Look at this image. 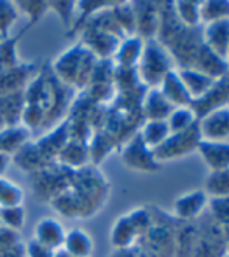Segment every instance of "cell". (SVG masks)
Listing matches in <instances>:
<instances>
[{"instance_id":"obj_1","label":"cell","mask_w":229,"mask_h":257,"mask_svg":"<svg viewBox=\"0 0 229 257\" xmlns=\"http://www.w3.org/2000/svg\"><path fill=\"white\" fill-rule=\"evenodd\" d=\"M108 195V183L95 165L75 170L69 187L58 193L50 206L67 218H87L98 212Z\"/></svg>"},{"instance_id":"obj_2","label":"cell","mask_w":229,"mask_h":257,"mask_svg":"<svg viewBox=\"0 0 229 257\" xmlns=\"http://www.w3.org/2000/svg\"><path fill=\"white\" fill-rule=\"evenodd\" d=\"M98 61L100 59L92 52L78 42L61 53L52 63L50 69L63 84L73 89L75 92H83Z\"/></svg>"},{"instance_id":"obj_3","label":"cell","mask_w":229,"mask_h":257,"mask_svg":"<svg viewBox=\"0 0 229 257\" xmlns=\"http://www.w3.org/2000/svg\"><path fill=\"white\" fill-rule=\"evenodd\" d=\"M30 176H32L33 192L36 193L38 198L50 203L52 198H55L66 187H69L73 176V170L64 167V165H61L58 162H52L47 167L38 170L36 173Z\"/></svg>"},{"instance_id":"obj_4","label":"cell","mask_w":229,"mask_h":257,"mask_svg":"<svg viewBox=\"0 0 229 257\" xmlns=\"http://www.w3.org/2000/svg\"><path fill=\"white\" fill-rule=\"evenodd\" d=\"M170 72L169 56L161 44L155 39H150L144 44V50L137 63V77L148 86H158L164 77Z\"/></svg>"},{"instance_id":"obj_5","label":"cell","mask_w":229,"mask_h":257,"mask_svg":"<svg viewBox=\"0 0 229 257\" xmlns=\"http://www.w3.org/2000/svg\"><path fill=\"white\" fill-rule=\"evenodd\" d=\"M201 142L200 130H198V122L184 130L181 133H172L158 148L153 150V156L156 162L169 161L179 156H186L195 148H198V144Z\"/></svg>"},{"instance_id":"obj_6","label":"cell","mask_w":229,"mask_h":257,"mask_svg":"<svg viewBox=\"0 0 229 257\" xmlns=\"http://www.w3.org/2000/svg\"><path fill=\"white\" fill-rule=\"evenodd\" d=\"M201 141L223 142L229 138V108L223 106L213 109L198 120Z\"/></svg>"},{"instance_id":"obj_7","label":"cell","mask_w":229,"mask_h":257,"mask_svg":"<svg viewBox=\"0 0 229 257\" xmlns=\"http://www.w3.org/2000/svg\"><path fill=\"white\" fill-rule=\"evenodd\" d=\"M122 158H124L127 167L133 170L153 172L159 169L158 162L155 161V156H153V151L142 142L139 134H136L131 141H128V144L124 148V153H122Z\"/></svg>"},{"instance_id":"obj_8","label":"cell","mask_w":229,"mask_h":257,"mask_svg":"<svg viewBox=\"0 0 229 257\" xmlns=\"http://www.w3.org/2000/svg\"><path fill=\"white\" fill-rule=\"evenodd\" d=\"M39 72V66L35 63H21L4 73H0V95L25 90L28 83L32 81Z\"/></svg>"},{"instance_id":"obj_9","label":"cell","mask_w":229,"mask_h":257,"mask_svg":"<svg viewBox=\"0 0 229 257\" xmlns=\"http://www.w3.org/2000/svg\"><path fill=\"white\" fill-rule=\"evenodd\" d=\"M64 237H66V229L56 218L45 217L35 224L33 238L39 241L41 245L50 248L52 251H58L63 248Z\"/></svg>"},{"instance_id":"obj_10","label":"cell","mask_w":229,"mask_h":257,"mask_svg":"<svg viewBox=\"0 0 229 257\" xmlns=\"http://www.w3.org/2000/svg\"><path fill=\"white\" fill-rule=\"evenodd\" d=\"M56 162L73 172L86 167V165H90L89 144L76 139H69L63 150L59 151Z\"/></svg>"},{"instance_id":"obj_11","label":"cell","mask_w":229,"mask_h":257,"mask_svg":"<svg viewBox=\"0 0 229 257\" xmlns=\"http://www.w3.org/2000/svg\"><path fill=\"white\" fill-rule=\"evenodd\" d=\"M204 42L212 53L226 61L229 49V18L207 24L204 28Z\"/></svg>"},{"instance_id":"obj_12","label":"cell","mask_w":229,"mask_h":257,"mask_svg":"<svg viewBox=\"0 0 229 257\" xmlns=\"http://www.w3.org/2000/svg\"><path fill=\"white\" fill-rule=\"evenodd\" d=\"M144 41L142 38L137 36H127L120 41L119 47L114 53L112 63L117 67H127V69H134L137 66L144 50Z\"/></svg>"},{"instance_id":"obj_13","label":"cell","mask_w":229,"mask_h":257,"mask_svg":"<svg viewBox=\"0 0 229 257\" xmlns=\"http://www.w3.org/2000/svg\"><path fill=\"white\" fill-rule=\"evenodd\" d=\"M198 151L207 164L210 172H218L229 169V144L201 141L198 144Z\"/></svg>"},{"instance_id":"obj_14","label":"cell","mask_w":229,"mask_h":257,"mask_svg":"<svg viewBox=\"0 0 229 257\" xmlns=\"http://www.w3.org/2000/svg\"><path fill=\"white\" fill-rule=\"evenodd\" d=\"M161 92L165 97V100L169 101L172 106L178 108H187L192 104V98L189 92L186 90L184 84H182L179 75L173 70H170L165 75L164 80L161 81Z\"/></svg>"},{"instance_id":"obj_15","label":"cell","mask_w":229,"mask_h":257,"mask_svg":"<svg viewBox=\"0 0 229 257\" xmlns=\"http://www.w3.org/2000/svg\"><path fill=\"white\" fill-rule=\"evenodd\" d=\"M63 251H66L70 257H92L94 254V241L84 229L73 228L66 231Z\"/></svg>"},{"instance_id":"obj_16","label":"cell","mask_w":229,"mask_h":257,"mask_svg":"<svg viewBox=\"0 0 229 257\" xmlns=\"http://www.w3.org/2000/svg\"><path fill=\"white\" fill-rule=\"evenodd\" d=\"M178 75H179L182 84H184L186 90L189 92L192 101L206 95L209 92V89L217 81L196 69H182Z\"/></svg>"},{"instance_id":"obj_17","label":"cell","mask_w":229,"mask_h":257,"mask_svg":"<svg viewBox=\"0 0 229 257\" xmlns=\"http://www.w3.org/2000/svg\"><path fill=\"white\" fill-rule=\"evenodd\" d=\"M24 106H25L24 90L0 95V117H2L5 126L21 125V115H22Z\"/></svg>"},{"instance_id":"obj_18","label":"cell","mask_w":229,"mask_h":257,"mask_svg":"<svg viewBox=\"0 0 229 257\" xmlns=\"http://www.w3.org/2000/svg\"><path fill=\"white\" fill-rule=\"evenodd\" d=\"M173 106L165 100L159 89L153 87L144 95V114L147 120H167Z\"/></svg>"},{"instance_id":"obj_19","label":"cell","mask_w":229,"mask_h":257,"mask_svg":"<svg viewBox=\"0 0 229 257\" xmlns=\"http://www.w3.org/2000/svg\"><path fill=\"white\" fill-rule=\"evenodd\" d=\"M207 198L203 190L190 192L179 196L175 201V212L181 218H193L206 207Z\"/></svg>"},{"instance_id":"obj_20","label":"cell","mask_w":229,"mask_h":257,"mask_svg":"<svg viewBox=\"0 0 229 257\" xmlns=\"http://www.w3.org/2000/svg\"><path fill=\"white\" fill-rule=\"evenodd\" d=\"M28 141H30V131L22 125L5 126L0 131V153H7L13 156Z\"/></svg>"},{"instance_id":"obj_21","label":"cell","mask_w":229,"mask_h":257,"mask_svg":"<svg viewBox=\"0 0 229 257\" xmlns=\"http://www.w3.org/2000/svg\"><path fill=\"white\" fill-rule=\"evenodd\" d=\"M142 142L153 151L170 136V128L167 120H147L142 131L139 133Z\"/></svg>"},{"instance_id":"obj_22","label":"cell","mask_w":229,"mask_h":257,"mask_svg":"<svg viewBox=\"0 0 229 257\" xmlns=\"http://www.w3.org/2000/svg\"><path fill=\"white\" fill-rule=\"evenodd\" d=\"M27 30H28V27L24 30V32H27ZM24 32L16 35L14 38L0 41V73H4V72L21 64L19 56H18V42H19L21 36L24 35Z\"/></svg>"},{"instance_id":"obj_23","label":"cell","mask_w":229,"mask_h":257,"mask_svg":"<svg viewBox=\"0 0 229 257\" xmlns=\"http://www.w3.org/2000/svg\"><path fill=\"white\" fill-rule=\"evenodd\" d=\"M24 203V190L21 186L13 183L8 178L0 176V209L21 206Z\"/></svg>"},{"instance_id":"obj_24","label":"cell","mask_w":229,"mask_h":257,"mask_svg":"<svg viewBox=\"0 0 229 257\" xmlns=\"http://www.w3.org/2000/svg\"><path fill=\"white\" fill-rule=\"evenodd\" d=\"M24 224H25L24 204L0 209V226H2L4 229L11 231V232H18L24 228Z\"/></svg>"},{"instance_id":"obj_25","label":"cell","mask_w":229,"mask_h":257,"mask_svg":"<svg viewBox=\"0 0 229 257\" xmlns=\"http://www.w3.org/2000/svg\"><path fill=\"white\" fill-rule=\"evenodd\" d=\"M21 16L28 19V28L36 25L45 14L49 13V2H39V0H27V2H14Z\"/></svg>"},{"instance_id":"obj_26","label":"cell","mask_w":229,"mask_h":257,"mask_svg":"<svg viewBox=\"0 0 229 257\" xmlns=\"http://www.w3.org/2000/svg\"><path fill=\"white\" fill-rule=\"evenodd\" d=\"M19 11L14 2L8 0H0V41L11 38L13 25L19 19Z\"/></svg>"},{"instance_id":"obj_27","label":"cell","mask_w":229,"mask_h":257,"mask_svg":"<svg viewBox=\"0 0 229 257\" xmlns=\"http://www.w3.org/2000/svg\"><path fill=\"white\" fill-rule=\"evenodd\" d=\"M196 122H198V117L190 106L176 108L175 111H172L169 118H167V123H169V128H170V134L184 131L190 126H193Z\"/></svg>"},{"instance_id":"obj_28","label":"cell","mask_w":229,"mask_h":257,"mask_svg":"<svg viewBox=\"0 0 229 257\" xmlns=\"http://www.w3.org/2000/svg\"><path fill=\"white\" fill-rule=\"evenodd\" d=\"M207 193L212 195V198H224L229 196V169L210 172L206 181Z\"/></svg>"},{"instance_id":"obj_29","label":"cell","mask_w":229,"mask_h":257,"mask_svg":"<svg viewBox=\"0 0 229 257\" xmlns=\"http://www.w3.org/2000/svg\"><path fill=\"white\" fill-rule=\"evenodd\" d=\"M200 18L206 24L229 18V2H203L200 4Z\"/></svg>"},{"instance_id":"obj_30","label":"cell","mask_w":229,"mask_h":257,"mask_svg":"<svg viewBox=\"0 0 229 257\" xmlns=\"http://www.w3.org/2000/svg\"><path fill=\"white\" fill-rule=\"evenodd\" d=\"M176 16L182 21L187 28H193L195 25L200 24V4L195 2H176L175 5Z\"/></svg>"},{"instance_id":"obj_31","label":"cell","mask_w":229,"mask_h":257,"mask_svg":"<svg viewBox=\"0 0 229 257\" xmlns=\"http://www.w3.org/2000/svg\"><path fill=\"white\" fill-rule=\"evenodd\" d=\"M49 11L55 13L61 24L72 30L76 19V2H49Z\"/></svg>"},{"instance_id":"obj_32","label":"cell","mask_w":229,"mask_h":257,"mask_svg":"<svg viewBox=\"0 0 229 257\" xmlns=\"http://www.w3.org/2000/svg\"><path fill=\"white\" fill-rule=\"evenodd\" d=\"M210 209L218 220L229 221V196H224V198H212Z\"/></svg>"},{"instance_id":"obj_33","label":"cell","mask_w":229,"mask_h":257,"mask_svg":"<svg viewBox=\"0 0 229 257\" xmlns=\"http://www.w3.org/2000/svg\"><path fill=\"white\" fill-rule=\"evenodd\" d=\"M53 255H55V251L41 245L35 238H32L25 245V257H53Z\"/></svg>"},{"instance_id":"obj_34","label":"cell","mask_w":229,"mask_h":257,"mask_svg":"<svg viewBox=\"0 0 229 257\" xmlns=\"http://www.w3.org/2000/svg\"><path fill=\"white\" fill-rule=\"evenodd\" d=\"M13 164V158L11 155L7 153H0V176H4L7 173V170L10 169V165Z\"/></svg>"},{"instance_id":"obj_35","label":"cell","mask_w":229,"mask_h":257,"mask_svg":"<svg viewBox=\"0 0 229 257\" xmlns=\"http://www.w3.org/2000/svg\"><path fill=\"white\" fill-rule=\"evenodd\" d=\"M53 257H70L66 251H63V249H58V251H55V255Z\"/></svg>"},{"instance_id":"obj_36","label":"cell","mask_w":229,"mask_h":257,"mask_svg":"<svg viewBox=\"0 0 229 257\" xmlns=\"http://www.w3.org/2000/svg\"><path fill=\"white\" fill-rule=\"evenodd\" d=\"M5 128V123H4V120H2V117H0V131H2Z\"/></svg>"},{"instance_id":"obj_37","label":"cell","mask_w":229,"mask_h":257,"mask_svg":"<svg viewBox=\"0 0 229 257\" xmlns=\"http://www.w3.org/2000/svg\"><path fill=\"white\" fill-rule=\"evenodd\" d=\"M226 64H229V49H227V55H226Z\"/></svg>"}]
</instances>
